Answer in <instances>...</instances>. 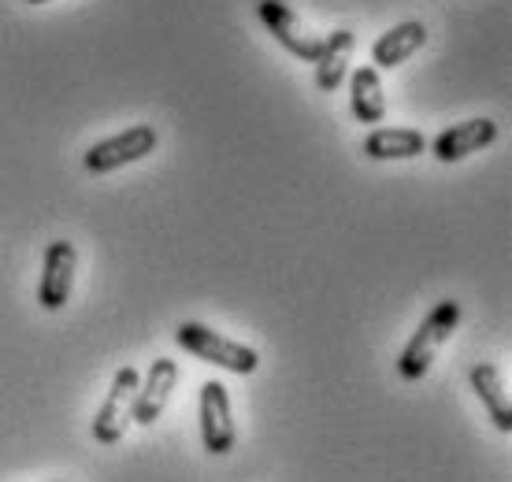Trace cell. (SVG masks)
<instances>
[{
  "label": "cell",
  "instance_id": "obj_1",
  "mask_svg": "<svg viewBox=\"0 0 512 482\" xmlns=\"http://www.w3.org/2000/svg\"><path fill=\"white\" fill-rule=\"evenodd\" d=\"M457 323H461V305L457 301H438L427 316H423V323L416 327V334L409 338V345L401 349V356H397V375L405 382H420L427 371H431V364H435L438 349L449 342V334L457 330Z\"/></svg>",
  "mask_w": 512,
  "mask_h": 482
},
{
  "label": "cell",
  "instance_id": "obj_2",
  "mask_svg": "<svg viewBox=\"0 0 512 482\" xmlns=\"http://www.w3.org/2000/svg\"><path fill=\"white\" fill-rule=\"evenodd\" d=\"M175 342H179L186 353L197 356V360H208V364H216V368H223V371H234V375H253V371L260 368L256 349L234 342V338L205 327V323H179V327H175Z\"/></svg>",
  "mask_w": 512,
  "mask_h": 482
},
{
  "label": "cell",
  "instance_id": "obj_3",
  "mask_svg": "<svg viewBox=\"0 0 512 482\" xmlns=\"http://www.w3.org/2000/svg\"><path fill=\"white\" fill-rule=\"evenodd\" d=\"M156 141L160 138H156V130L149 123H134L123 134H116V138H104L97 145H90L86 156H82V164H86L90 175H108V171H119V167L145 160L156 149Z\"/></svg>",
  "mask_w": 512,
  "mask_h": 482
},
{
  "label": "cell",
  "instance_id": "obj_4",
  "mask_svg": "<svg viewBox=\"0 0 512 482\" xmlns=\"http://www.w3.org/2000/svg\"><path fill=\"white\" fill-rule=\"evenodd\" d=\"M138 371L130 368H119L112 386H108V397H104V405L97 408V416H93V438L101 445H116L123 434H127L130 419H134V397H138Z\"/></svg>",
  "mask_w": 512,
  "mask_h": 482
},
{
  "label": "cell",
  "instance_id": "obj_5",
  "mask_svg": "<svg viewBox=\"0 0 512 482\" xmlns=\"http://www.w3.org/2000/svg\"><path fill=\"white\" fill-rule=\"evenodd\" d=\"M197 416H201V445H205L212 457H227L238 442L231 416V394L227 386L216 379H208L201 386V401H197Z\"/></svg>",
  "mask_w": 512,
  "mask_h": 482
},
{
  "label": "cell",
  "instance_id": "obj_6",
  "mask_svg": "<svg viewBox=\"0 0 512 482\" xmlns=\"http://www.w3.org/2000/svg\"><path fill=\"white\" fill-rule=\"evenodd\" d=\"M256 15H260V23L271 30V38L279 41L290 56L305 60V64H316V56H320V49H323V38L312 34V30L297 19L294 8H286L282 0H260V4H256Z\"/></svg>",
  "mask_w": 512,
  "mask_h": 482
},
{
  "label": "cell",
  "instance_id": "obj_7",
  "mask_svg": "<svg viewBox=\"0 0 512 482\" xmlns=\"http://www.w3.org/2000/svg\"><path fill=\"white\" fill-rule=\"evenodd\" d=\"M75 271H78L75 245L71 241H49V249H45V271H41V286H38V305L45 312H60L71 301Z\"/></svg>",
  "mask_w": 512,
  "mask_h": 482
},
{
  "label": "cell",
  "instance_id": "obj_8",
  "mask_svg": "<svg viewBox=\"0 0 512 482\" xmlns=\"http://www.w3.org/2000/svg\"><path fill=\"white\" fill-rule=\"evenodd\" d=\"M175 382H179V364H175L171 356H156L149 375H145V382H138V397H134V423L153 427L156 419L164 416Z\"/></svg>",
  "mask_w": 512,
  "mask_h": 482
},
{
  "label": "cell",
  "instance_id": "obj_9",
  "mask_svg": "<svg viewBox=\"0 0 512 482\" xmlns=\"http://www.w3.org/2000/svg\"><path fill=\"white\" fill-rule=\"evenodd\" d=\"M494 141H498V123H494V119H464V123L438 134L435 145H431V153H435V160H442V164H457V160L479 153V149H487Z\"/></svg>",
  "mask_w": 512,
  "mask_h": 482
},
{
  "label": "cell",
  "instance_id": "obj_10",
  "mask_svg": "<svg viewBox=\"0 0 512 482\" xmlns=\"http://www.w3.org/2000/svg\"><path fill=\"white\" fill-rule=\"evenodd\" d=\"M427 45V26L409 19V23H397L390 26L383 38L372 45V67L375 71H394L405 60H412L416 52Z\"/></svg>",
  "mask_w": 512,
  "mask_h": 482
},
{
  "label": "cell",
  "instance_id": "obj_11",
  "mask_svg": "<svg viewBox=\"0 0 512 482\" xmlns=\"http://www.w3.org/2000/svg\"><path fill=\"white\" fill-rule=\"evenodd\" d=\"M420 153H427V138L412 127H375L364 138L368 160H412Z\"/></svg>",
  "mask_w": 512,
  "mask_h": 482
},
{
  "label": "cell",
  "instance_id": "obj_12",
  "mask_svg": "<svg viewBox=\"0 0 512 482\" xmlns=\"http://www.w3.org/2000/svg\"><path fill=\"white\" fill-rule=\"evenodd\" d=\"M468 382H472L475 397L487 405L494 427L509 434L512 431V401H509V390H505L501 371L494 368V364H475V368L468 371Z\"/></svg>",
  "mask_w": 512,
  "mask_h": 482
},
{
  "label": "cell",
  "instance_id": "obj_13",
  "mask_svg": "<svg viewBox=\"0 0 512 482\" xmlns=\"http://www.w3.org/2000/svg\"><path fill=\"white\" fill-rule=\"evenodd\" d=\"M353 49H357V34L353 30H334L331 38H323V49L316 56V86L323 93H334V89L342 86Z\"/></svg>",
  "mask_w": 512,
  "mask_h": 482
},
{
  "label": "cell",
  "instance_id": "obj_14",
  "mask_svg": "<svg viewBox=\"0 0 512 482\" xmlns=\"http://www.w3.org/2000/svg\"><path fill=\"white\" fill-rule=\"evenodd\" d=\"M349 108L360 123H383L386 119V93H383V78L375 67H357L353 71V82H349Z\"/></svg>",
  "mask_w": 512,
  "mask_h": 482
},
{
  "label": "cell",
  "instance_id": "obj_15",
  "mask_svg": "<svg viewBox=\"0 0 512 482\" xmlns=\"http://www.w3.org/2000/svg\"><path fill=\"white\" fill-rule=\"evenodd\" d=\"M26 4H49V0H26Z\"/></svg>",
  "mask_w": 512,
  "mask_h": 482
}]
</instances>
